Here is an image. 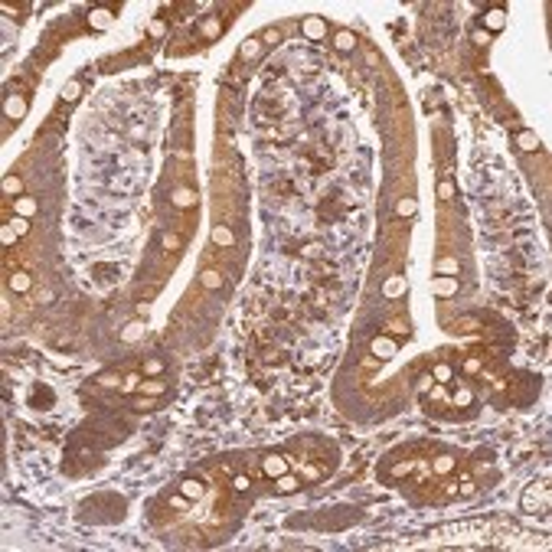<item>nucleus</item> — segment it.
I'll return each mask as SVG.
<instances>
[{
	"instance_id": "obj_1",
	"label": "nucleus",
	"mask_w": 552,
	"mask_h": 552,
	"mask_svg": "<svg viewBox=\"0 0 552 552\" xmlns=\"http://www.w3.org/2000/svg\"><path fill=\"white\" fill-rule=\"evenodd\" d=\"M288 467H291V464H288V457H284V454H268L265 461H261L265 477H275V480H278L281 474H288Z\"/></svg>"
},
{
	"instance_id": "obj_2",
	"label": "nucleus",
	"mask_w": 552,
	"mask_h": 552,
	"mask_svg": "<svg viewBox=\"0 0 552 552\" xmlns=\"http://www.w3.org/2000/svg\"><path fill=\"white\" fill-rule=\"evenodd\" d=\"M484 26H487V33H500L503 26H507V10H503V7H490V10L484 13Z\"/></svg>"
},
{
	"instance_id": "obj_3",
	"label": "nucleus",
	"mask_w": 552,
	"mask_h": 552,
	"mask_svg": "<svg viewBox=\"0 0 552 552\" xmlns=\"http://www.w3.org/2000/svg\"><path fill=\"white\" fill-rule=\"evenodd\" d=\"M3 115L10 121H20L23 115H26V98L23 95H10L7 101H3Z\"/></svg>"
},
{
	"instance_id": "obj_4",
	"label": "nucleus",
	"mask_w": 552,
	"mask_h": 552,
	"mask_svg": "<svg viewBox=\"0 0 552 552\" xmlns=\"http://www.w3.org/2000/svg\"><path fill=\"white\" fill-rule=\"evenodd\" d=\"M111 20H115V13H111L108 7H92V10H88V23H92L95 30H108Z\"/></svg>"
},
{
	"instance_id": "obj_5",
	"label": "nucleus",
	"mask_w": 552,
	"mask_h": 552,
	"mask_svg": "<svg viewBox=\"0 0 552 552\" xmlns=\"http://www.w3.org/2000/svg\"><path fill=\"white\" fill-rule=\"evenodd\" d=\"M395 340H389V336H376L373 340V356H379V359H389V356H395Z\"/></svg>"
},
{
	"instance_id": "obj_6",
	"label": "nucleus",
	"mask_w": 552,
	"mask_h": 552,
	"mask_svg": "<svg viewBox=\"0 0 552 552\" xmlns=\"http://www.w3.org/2000/svg\"><path fill=\"white\" fill-rule=\"evenodd\" d=\"M301 30H304V36H311V39H320V36L327 33V23L320 20V17H304Z\"/></svg>"
},
{
	"instance_id": "obj_7",
	"label": "nucleus",
	"mask_w": 552,
	"mask_h": 552,
	"mask_svg": "<svg viewBox=\"0 0 552 552\" xmlns=\"http://www.w3.org/2000/svg\"><path fill=\"white\" fill-rule=\"evenodd\" d=\"M180 493H183L186 500H199V497L206 493V487L199 484V480H196V477H186L183 484H180Z\"/></svg>"
},
{
	"instance_id": "obj_8",
	"label": "nucleus",
	"mask_w": 552,
	"mask_h": 552,
	"mask_svg": "<svg viewBox=\"0 0 552 552\" xmlns=\"http://www.w3.org/2000/svg\"><path fill=\"white\" fill-rule=\"evenodd\" d=\"M13 209H17V216L30 219L33 213H36V199H33V196H17V199H13Z\"/></svg>"
},
{
	"instance_id": "obj_9",
	"label": "nucleus",
	"mask_w": 552,
	"mask_h": 552,
	"mask_svg": "<svg viewBox=\"0 0 552 552\" xmlns=\"http://www.w3.org/2000/svg\"><path fill=\"white\" fill-rule=\"evenodd\" d=\"M170 199H174V206H180V209H190V206H193L199 196H196L193 190H183V186H180V190H174V196H170Z\"/></svg>"
},
{
	"instance_id": "obj_10",
	"label": "nucleus",
	"mask_w": 552,
	"mask_h": 552,
	"mask_svg": "<svg viewBox=\"0 0 552 552\" xmlns=\"http://www.w3.org/2000/svg\"><path fill=\"white\" fill-rule=\"evenodd\" d=\"M516 144H520V151H526V154L539 151V138H536L532 131H520V134H516Z\"/></svg>"
},
{
	"instance_id": "obj_11",
	"label": "nucleus",
	"mask_w": 552,
	"mask_h": 552,
	"mask_svg": "<svg viewBox=\"0 0 552 552\" xmlns=\"http://www.w3.org/2000/svg\"><path fill=\"white\" fill-rule=\"evenodd\" d=\"M79 95H82V82H76V79H72V82H65V85H62V92H59V98H62L65 105L79 101Z\"/></svg>"
},
{
	"instance_id": "obj_12",
	"label": "nucleus",
	"mask_w": 552,
	"mask_h": 552,
	"mask_svg": "<svg viewBox=\"0 0 552 552\" xmlns=\"http://www.w3.org/2000/svg\"><path fill=\"white\" fill-rule=\"evenodd\" d=\"M213 242L222 245V249H229V245L236 242V236H232V229H229V226H216V229H213Z\"/></svg>"
},
{
	"instance_id": "obj_13",
	"label": "nucleus",
	"mask_w": 552,
	"mask_h": 552,
	"mask_svg": "<svg viewBox=\"0 0 552 552\" xmlns=\"http://www.w3.org/2000/svg\"><path fill=\"white\" fill-rule=\"evenodd\" d=\"M3 196H23V180L20 177H3Z\"/></svg>"
},
{
	"instance_id": "obj_14",
	"label": "nucleus",
	"mask_w": 552,
	"mask_h": 552,
	"mask_svg": "<svg viewBox=\"0 0 552 552\" xmlns=\"http://www.w3.org/2000/svg\"><path fill=\"white\" fill-rule=\"evenodd\" d=\"M199 281H203V288H209V291H219V288H222V275L209 268V271H203V275H199Z\"/></svg>"
},
{
	"instance_id": "obj_15",
	"label": "nucleus",
	"mask_w": 552,
	"mask_h": 552,
	"mask_svg": "<svg viewBox=\"0 0 552 552\" xmlns=\"http://www.w3.org/2000/svg\"><path fill=\"white\" fill-rule=\"evenodd\" d=\"M10 288H13L17 294L30 291V275H26V271H13V275H10Z\"/></svg>"
},
{
	"instance_id": "obj_16",
	"label": "nucleus",
	"mask_w": 552,
	"mask_h": 552,
	"mask_svg": "<svg viewBox=\"0 0 552 552\" xmlns=\"http://www.w3.org/2000/svg\"><path fill=\"white\" fill-rule=\"evenodd\" d=\"M261 46H265V43H261V39H245L238 53H242V59H255V56L261 53Z\"/></svg>"
},
{
	"instance_id": "obj_17",
	"label": "nucleus",
	"mask_w": 552,
	"mask_h": 552,
	"mask_svg": "<svg viewBox=\"0 0 552 552\" xmlns=\"http://www.w3.org/2000/svg\"><path fill=\"white\" fill-rule=\"evenodd\" d=\"M336 49H343V53H347V49H353V46H356V36H353V33H347V30H343V33H336Z\"/></svg>"
},
{
	"instance_id": "obj_18",
	"label": "nucleus",
	"mask_w": 552,
	"mask_h": 552,
	"mask_svg": "<svg viewBox=\"0 0 552 552\" xmlns=\"http://www.w3.org/2000/svg\"><path fill=\"white\" fill-rule=\"evenodd\" d=\"M141 392H144V395H160V392H167V382H157V379L141 382Z\"/></svg>"
},
{
	"instance_id": "obj_19",
	"label": "nucleus",
	"mask_w": 552,
	"mask_h": 552,
	"mask_svg": "<svg viewBox=\"0 0 552 552\" xmlns=\"http://www.w3.org/2000/svg\"><path fill=\"white\" fill-rule=\"evenodd\" d=\"M412 471H415V464H412V461H399V464L389 467V477H405V474H412Z\"/></svg>"
},
{
	"instance_id": "obj_20",
	"label": "nucleus",
	"mask_w": 552,
	"mask_h": 552,
	"mask_svg": "<svg viewBox=\"0 0 552 552\" xmlns=\"http://www.w3.org/2000/svg\"><path fill=\"white\" fill-rule=\"evenodd\" d=\"M163 373V359H144V376H160Z\"/></svg>"
},
{
	"instance_id": "obj_21",
	"label": "nucleus",
	"mask_w": 552,
	"mask_h": 552,
	"mask_svg": "<svg viewBox=\"0 0 552 552\" xmlns=\"http://www.w3.org/2000/svg\"><path fill=\"white\" fill-rule=\"evenodd\" d=\"M454 288H457L454 278H438V281H434V291H438V294H451Z\"/></svg>"
},
{
	"instance_id": "obj_22",
	"label": "nucleus",
	"mask_w": 552,
	"mask_h": 552,
	"mask_svg": "<svg viewBox=\"0 0 552 552\" xmlns=\"http://www.w3.org/2000/svg\"><path fill=\"white\" fill-rule=\"evenodd\" d=\"M278 490H281V493H294V490H297V480L288 477V474H281L278 477Z\"/></svg>"
},
{
	"instance_id": "obj_23",
	"label": "nucleus",
	"mask_w": 552,
	"mask_h": 552,
	"mask_svg": "<svg viewBox=\"0 0 552 552\" xmlns=\"http://www.w3.org/2000/svg\"><path fill=\"white\" fill-rule=\"evenodd\" d=\"M415 209H418L415 199H399V206H395V213H399V216H412Z\"/></svg>"
},
{
	"instance_id": "obj_24",
	"label": "nucleus",
	"mask_w": 552,
	"mask_h": 552,
	"mask_svg": "<svg viewBox=\"0 0 552 552\" xmlns=\"http://www.w3.org/2000/svg\"><path fill=\"white\" fill-rule=\"evenodd\" d=\"M219 30H222V23H219V17H209V20L203 23V33H206V36H219Z\"/></svg>"
},
{
	"instance_id": "obj_25",
	"label": "nucleus",
	"mask_w": 552,
	"mask_h": 552,
	"mask_svg": "<svg viewBox=\"0 0 552 552\" xmlns=\"http://www.w3.org/2000/svg\"><path fill=\"white\" fill-rule=\"evenodd\" d=\"M471 402H474V392H471V389H457L454 392V405L464 409V405H471Z\"/></svg>"
},
{
	"instance_id": "obj_26",
	"label": "nucleus",
	"mask_w": 552,
	"mask_h": 552,
	"mask_svg": "<svg viewBox=\"0 0 552 552\" xmlns=\"http://www.w3.org/2000/svg\"><path fill=\"white\" fill-rule=\"evenodd\" d=\"M432 379H438V382H448V379H451V366H448V363H438Z\"/></svg>"
},
{
	"instance_id": "obj_27",
	"label": "nucleus",
	"mask_w": 552,
	"mask_h": 552,
	"mask_svg": "<svg viewBox=\"0 0 552 552\" xmlns=\"http://www.w3.org/2000/svg\"><path fill=\"white\" fill-rule=\"evenodd\" d=\"M438 271H441V275H457V261L454 258H441L438 261Z\"/></svg>"
},
{
	"instance_id": "obj_28",
	"label": "nucleus",
	"mask_w": 552,
	"mask_h": 552,
	"mask_svg": "<svg viewBox=\"0 0 552 552\" xmlns=\"http://www.w3.org/2000/svg\"><path fill=\"white\" fill-rule=\"evenodd\" d=\"M160 242H163V249H167V252L180 249V236H174V232H163V238H160Z\"/></svg>"
},
{
	"instance_id": "obj_29",
	"label": "nucleus",
	"mask_w": 552,
	"mask_h": 552,
	"mask_svg": "<svg viewBox=\"0 0 552 552\" xmlns=\"http://www.w3.org/2000/svg\"><path fill=\"white\" fill-rule=\"evenodd\" d=\"M141 330H144V327H141V320L128 324V327H124V340H138V336H141Z\"/></svg>"
},
{
	"instance_id": "obj_30",
	"label": "nucleus",
	"mask_w": 552,
	"mask_h": 552,
	"mask_svg": "<svg viewBox=\"0 0 552 552\" xmlns=\"http://www.w3.org/2000/svg\"><path fill=\"white\" fill-rule=\"evenodd\" d=\"M10 229H13V232H17V236H26V232H30V222H26V219H23V216H17V219H13V222H10Z\"/></svg>"
},
{
	"instance_id": "obj_31",
	"label": "nucleus",
	"mask_w": 552,
	"mask_h": 552,
	"mask_svg": "<svg viewBox=\"0 0 552 552\" xmlns=\"http://www.w3.org/2000/svg\"><path fill=\"white\" fill-rule=\"evenodd\" d=\"M451 467H454V461H451V457H438V461H434V471H438V474H448Z\"/></svg>"
},
{
	"instance_id": "obj_32",
	"label": "nucleus",
	"mask_w": 552,
	"mask_h": 552,
	"mask_svg": "<svg viewBox=\"0 0 552 552\" xmlns=\"http://www.w3.org/2000/svg\"><path fill=\"white\" fill-rule=\"evenodd\" d=\"M121 389H124V392H138V389H141V379H138V376H128L124 382H121Z\"/></svg>"
},
{
	"instance_id": "obj_33",
	"label": "nucleus",
	"mask_w": 552,
	"mask_h": 552,
	"mask_svg": "<svg viewBox=\"0 0 552 552\" xmlns=\"http://www.w3.org/2000/svg\"><path fill=\"white\" fill-rule=\"evenodd\" d=\"M98 382H101V386H108V389H111V386H121V379L115 376V373H101V376H98Z\"/></svg>"
},
{
	"instance_id": "obj_34",
	"label": "nucleus",
	"mask_w": 552,
	"mask_h": 552,
	"mask_svg": "<svg viewBox=\"0 0 552 552\" xmlns=\"http://www.w3.org/2000/svg\"><path fill=\"white\" fill-rule=\"evenodd\" d=\"M301 477H304V480H317V477H320V471H317L314 464H304V467H301Z\"/></svg>"
},
{
	"instance_id": "obj_35",
	"label": "nucleus",
	"mask_w": 552,
	"mask_h": 552,
	"mask_svg": "<svg viewBox=\"0 0 552 552\" xmlns=\"http://www.w3.org/2000/svg\"><path fill=\"white\" fill-rule=\"evenodd\" d=\"M13 238H17V232H13L10 226H3V229H0V242H3V245H13Z\"/></svg>"
},
{
	"instance_id": "obj_36",
	"label": "nucleus",
	"mask_w": 552,
	"mask_h": 552,
	"mask_svg": "<svg viewBox=\"0 0 552 552\" xmlns=\"http://www.w3.org/2000/svg\"><path fill=\"white\" fill-rule=\"evenodd\" d=\"M232 487H236L238 493H242V490H249V487H252V480H249V477H245V474H238L236 480H232Z\"/></svg>"
},
{
	"instance_id": "obj_37",
	"label": "nucleus",
	"mask_w": 552,
	"mask_h": 552,
	"mask_svg": "<svg viewBox=\"0 0 552 552\" xmlns=\"http://www.w3.org/2000/svg\"><path fill=\"white\" fill-rule=\"evenodd\" d=\"M438 196H441V199H451V196H454V183H448V180H444V183L438 186Z\"/></svg>"
},
{
	"instance_id": "obj_38",
	"label": "nucleus",
	"mask_w": 552,
	"mask_h": 552,
	"mask_svg": "<svg viewBox=\"0 0 552 552\" xmlns=\"http://www.w3.org/2000/svg\"><path fill=\"white\" fill-rule=\"evenodd\" d=\"M474 43H477V46H487V43H490V33H487V30H477V33H474Z\"/></svg>"
},
{
	"instance_id": "obj_39",
	"label": "nucleus",
	"mask_w": 552,
	"mask_h": 552,
	"mask_svg": "<svg viewBox=\"0 0 552 552\" xmlns=\"http://www.w3.org/2000/svg\"><path fill=\"white\" fill-rule=\"evenodd\" d=\"M151 36H163V20H151Z\"/></svg>"
},
{
	"instance_id": "obj_40",
	"label": "nucleus",
	"mask_w": 552,
	"mask_h": 552,
	"mask_svg": "<svg viewBox=\"0 0 552 552\" xmlns=\"http://www.w3.org/2000/svg\"><path fill=\"white\" fill-rule=\"evenodd\" d=\"M151 409V399H134V412H147Z\"/></svg>"
},
{
	"instance_id": "obj_41",
	"label": "nucleus",
	"mask_w": 552,
	"mask_h": 552,
	"mask_svg": "<svg viewBox=\"0 0 552 552\" xmlns=\"http://www.w3.org/2000/svg\"><path fill=\"white\" fill-rule=\"evenodd\" d=\"M432 382H434L432 376H422V379H418V389H422V392H428V389H432Z\"/></svg>"
},
{
	"instance_id": "obj_42",
	"label": "nucleus",
	"mask_w": 552,
	"mask_h": 552,
	"mask_svg": "<svg viewBox=\"0 0 552 552\" xmlns=\"http://www.w3.org/2000/svg\"><path fill=\"white\" fill-rule=\"evenodd\" d=\"M523 507H526V510H532V507H536V493H532V490L526 493V497H523Z\"/></svg>"
},
{
	"instance_id": "obj_43",
	"label": "nucleus",
	"mask_w": 552,
	"mask_h": 552,
	"mask_svg": "<svg viewBox=\"0 0 552 552\" xmlns=\"http://www.w3.org/2000/svg\"><path fill=\"white\" fill-rule=\"evenodd\" d=\"M275 39H278V30H268L265 36H261V43H275Z\"/></svg>"
},
{
	"instance_id": "obj_44",
	"label": "nucleus",
	"mask_w": 552,
	"mask_h": 552,
	"mask_svg": "<svg viewBox=\"0 0 552 552\" xmlns=\"http://www.w3.org/2000/svg\"><path fill=\"white\" fill-rule=\"evenodd\" d=\"M304 255H311V258H317V255H320V245H307V249H304Z\"/></svg>"
},
{
	"instance_id": "obj_45",
	"label": "nucleus",
	"mask_w": 552,
	"mask_h": 552,
	"mask_svg": "<svg viewBox=\"0 0 552 552\" xmlns=\"http://www.w3.org/2000/svg\"><path fill=\"white\" fill-rule=\"evenodd\" d=\"M432 392V399H444V386H434V389H428Z\"/></svg>"
}]
</instances>
